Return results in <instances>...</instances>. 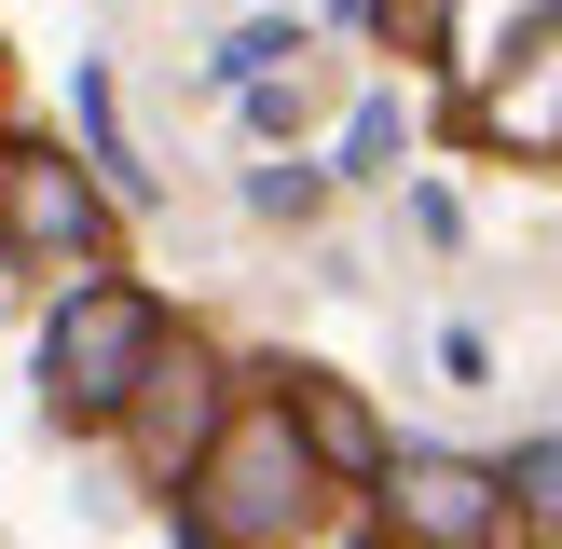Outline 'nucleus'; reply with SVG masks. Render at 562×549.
Segmentation results:
<instances>
[{"mask_svg":"<svg viewBox=\"0 0 562 549\" xmlns=\"http://www.w3.org/2000/svg\"><path fill=\"white\" fill-rule=\"evenodd\" d=\"M481 137L494 152H562V14H521L508 69L481 82Z\"/></svg>","mask_w":562,"mask_h":549,"instance_id":"obj_5","label":"nucleus"},{"mask_svg":"<svg viewBox=\"0 0 562 549\" xmlns=\"http://www.w3.org/2000/svg\"><path fill=\"white\" fill-rule=\"evenodd\" d=\"M508 494H521V522H536V536H562V439H536V453L508 467Z\"/></svg>","mask_w":562,"mask_h":549,"instance_id":"obj_10","label":"nucleus"},{"mask_svg":"<svg viewBox=\"0 0 562 549\" xmlns=\"http://www.w3.org/2000/svg\"><path fill=\"white\" fill-rule=\"evenodd\" d=\"M274 55H302V27H289V14H261V27H234V42H220L206 69H220V82H261Z\"/></svg>","mask_w":562,"mask_h":549,"instance_id":"obj_9","label":"nucleus"},{"mask_svg":"<svg viewBox=\"0 0 562 549\" xmlns=\"http://www.w3.org/2000/svg\"><path fill=\"white\" fill-rule=\"evenodd\" d=\"M384 152H398V97H371V110H357V124H344V165H357V179H371Z\"/></svg>","mask_w":562,"mask_h":549,"instance_id":"obj_11","label":"nucleus"},{"mask_svg":"<svg viewBox=\"0 0 562 549\" xmlns=\"http://www.w3.org/2000/svg\"><path fill=\"white\" fill-rule=\"evenodd\" d=\"M398 14V42H439V0H384Z\"/></svg>","mask_w":562,"mask_h":549,"instance_id":"obj_12","label":"nucleus"},{"mask_svg":"<svg viewBox=\"0 0 562 549\" xmlns=\"http://www.w3.org/2000/svg\"><path fill=\"white\" fill-rule=\"evenodd\" d=\"M0 234H14V261H97L110 206L69 152H0Z\"/></svg>","mask_w":562,"mask_h":549,"instance_id":"obj_4","label":"nucleus"},{"mask_svg":"<svg viewBox=\"0 0 562 549\" xmlns=\"http://www.w3.org/2000/svg\"><path fill=\"white\" fill-rule=\"evenodd\" d=\"M82 137H97V165H110L124 192H151V165L124 152V110H110V69H82Z\"/></svg>","mask_w":562,"mask_h":549,"instance_id":"obj_8","label":"nucleus"},{"mask_svg":"<svg viewBox=\"0 0 562 549\" xmlns=\"http://www.w3.org/2000/svg\"><path fill=\"white\" fill-rule=\"evenodd\" d=\"M289 426H302V453H316V467H344V481H371V467H384V426L344 399V384H302V399H289Z\"/></svg>","mask_w":562,"mask_h":549,"instance_id":"obj_7","label":"nucleus"},{"mask_svg":"<svg viewBox=\"0 0 562 549\" xmlns=\"http://www.w3.org/2000/svg\"><path fill=\"white\" fill-rule=\"evenodd\" d=\"M371 481H384V522H398L384 549H481L508 522V481L467 467V453H384Z\"/></svg>","mask_w":562,"mask_h":549,"instance_id":"obj_3","label":"nucleus"},{"mask_svg":"<svg viewBox=\"0 0 562 549\" xmlns=\"http://www.w3.org/2000/svg\"><path fill=\"white\" fill-rule=\"evenodd\" d=\"M137 453H151V481H179L192 453H206V426H220V399H206V371H179V357H151L137 371Z\"/></svg>","mask_w":562,"mask_h":549,"instance_id":"obj_6","label":"nucleus"},{"mask_svg":"<svg viewBox=\"0 0 562 549\" xmlns=\"http://www.w3.org/2000/svg\"><path fill=\"white\" fill-rule=\"evenodd\" d=\"M165 357V316H151V289H110V274H82L69 302H55V329H42V399L69 412V426H110V412L137 399V371Z\"/></svg>","mask_w":562,"mask_h":549,"instance_id":"obj_2","label":"nucleus"},{"mask_svg":"<svg viewBox=\"0 0 562 549\" xmlns=\"http://www.w3.org/2000/svg\"><path fill=\"white\" fill-rule=\"evenodd\" d=\"M179 522L192 549H289L302 522H316V453H302L289 412H234V426H206V453L179 467Z\"/></svg>","mask_w":562,"mask_h":549,"instance_id":"obj_1","label":"nucleus"}]
</instances>
